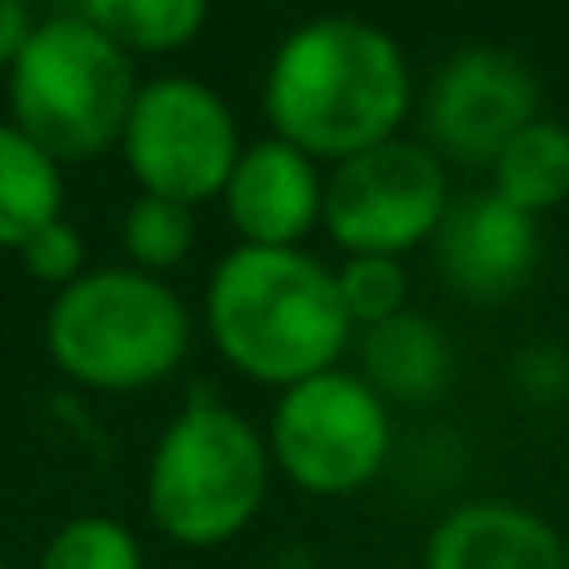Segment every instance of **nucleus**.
<instances>
[{
	"instance_id": "nucleus-1",
	"label": "nucleus",
	"mask_w": 569,
	"mask_h": 569,
	"mask_svg": "<svg viewBox=\"0 0 569 569\" xmlns=\"http://www.w3.org/2000/svg\"><path fill=\"white\" fill-rule=\"evenodd\" d=\"M410 96L400 40L360 16H315L295 26L266 70L270 130L330 166L400 136Z\"/></svg>"
},
{
	"instance_id": "nucleus-2",
	"label": "nucleus",
	"mask_w": 569,
	"mask_h": 569,
	"mask_svg": "<svg viewBox=\"0 0 569 569\" xmlns=\"http://www.w3.org/2000/svg\"><path fill=\"white\" fill-rule=\"evenodd\" d=\"M206 330L226 365L290 390L340 365L355 320L340 300L335 270L300 246H236L210 270Z\"/></svg>"
},
{
	"instance_id": "nucleus-3",
	"label": "nucleus",
	"mask_w": 569,
	"mask_h": 569,
	"mask_svg": "<svg viewBox=\"0 0 569 569\" xmlns=\"http://www.w3.org/2000/svg\"><path fill=\"white\" fill-rule=\"evenodd\" d=\"M270 490V445L240 410L190 400L146 465V510L180 550H216L250 530Z\"/></svg>"
},
{
	"instance_id": "nucleus-4",
	"label": "nucleus",
	"mask_w": 569,
	"mask_h": 569,
	"mask_svg": "<svg viewBox=\"0 0 569 569\" xmlns=\"http://www.w3.org/2000/svg\"><path fill=\"white\" fill-rule=\"evenodd\" d=\"M46 350L86 390H150L186 360L190 310L166 280L146 270H86L50 305Z\"/></svg>"
},
{
	"instance_id": "nucleus-5",
	"label": "nucleus",
	"mask_w": 569,
	"mask_h": 569,
	"mask_svg": "<svg viewBox=\"0 0 569 569\" xmlns=\"http://www.w3.org/2000/svg\"><path fill=\"white\" fill-rule=\"evenodd\" d=\"M6 80L10 126L26 130L56 166L116 150L140 90L130 56L86 16L36 20Z\"/></svg>"
},
{
	"instance_id": "nucleus-6",
	"label": "nucleus",
	"mask_w": 569,
	"mask_h": 569,
	"mask_svg": "<svg viewBox=\"0 0 569 569\" xmlns=\"http://www.w3.org/2000/svg\"><path fill=\"white\" fill-rule=\"evenodd\" d=\"M270 465L305 495L345 500L390 460V405L355 370H325L280 390L270 410Z\"/></svg>"
},
{
	"instance_id": "nucleus-7",
	"label": "nucleus",
	"mask_w": 569,
	"mask_h": 569,
	"mask_svg": "<svg viewBox=\"0 0 569 569\" xmlns=\"http://www.w3.org/2000/svg\"><path fill=\"white\" fill-rule=\"evenodd\" d=\"M236 110L190 76H160L136 90V106L120 130V156L140 196H166L200 206L226 190L240 160Z\"/></svg>"
},
{
	"instance_id": "nucleus-8",
	"label": "nucleus",
	"mask_w": 569,
	"mask_h": 569,
	"mask_svg": "<svg viewBox=\"0 0 569 569\" xmlns=\"http://www.w3.org/2000/svg\"><path fill=\"white\" fill-rule=\"evenodd\" d=\"M450 210L445 160L420 140H385L325 176V220L345 256H390L430 246Z\"/></svg>"
},
{
	"instance_id": "nucleus-9",
	"label": "nucleus",
	"mask_w": 569,
	"mask_h": 569,
	"mask_svg": "<svg viewBox=\"0 0 569 569\" xmlns=\"http://www.w3.org/2000/svg\"><path fill=\"white\" fill-rule=\"evenodd\" d=\"M540 110L535 70L500 46H470L435 70L425 90V146L440 160L490 166L505 140Z\"/></svg>"
},
{
	"instance_id": "nucleus-10",
	"label": "nucleus",
	"mask_w": 569,
	"mask_h": 569,
	"mask_svg": "<svg viewBox=\"0 0 569 569\" xmlns=\"http://www.w3.org/2000/svg\"><path fill=\"white\" fill-rule=\"evenodd\" d=\"M435 266L440 276L480 305H500L530 284L540 266V230L535 216L515 210L495 190L450 200L440 230H435Z\"/></svg>"
},
{
	"instance_id": "nucleus-11",
	"label": "nucleus",
	"mask_w": 569,
	"mask_h": 569,
	"mask_svg": "<svg viewBox=\"0 0 569 569\" xmlns=\"http://www.w3.org/2000/svg\"><path fill=\"white\" fill-rule=\"evenodd\" d=\"M220 200H226V220L240 236V246H300L325 220L320 160H310L280 136L250 140Z\"/></svg>"
},
{
	"instance_id": "nucleus-12",
	"label": "nucleus",
	"mask_w": 569,
	"mask_h": 569,
	"mask_svg": "<svg viewBox=\"0 0 569 569\" xmlns=\"http://www.w3.org/2000/svg\"><path fill=\"white\" fill-rule=\"evenodd\" d=\"M425 569H569V550L545 515L510 500H470L430 530Z\"/></svg>"
},
{
	"instance_id": "nucleus-13",
	"label": "nucleus",
	"mask_w": 569,
	"mask_h": 569,
	"mask_svg": "<svg viewBox=\"0 0 569 569\" xmlns=\"http://www.w3.org/2000/svg\"><path fill=\"white\" fill-rule=\"evenodd\" d=\"M365 385L380 395L385 405L390 400H435L450 380V340L445 330L420 310H400L390 315L385 325H370L365 330Z\"/></svg>"
},
{
	"instance_id": "nucleus-14",
	"label": "nucleus",
	"mask_w": 569,
	"mask_h": 569,
	"mask_svg": "<svg viewBox=\"0 0 569 569\" xmlns=\"http://www.w3.org/2000/svg\"><path fill=\"white\" fill-rule=\"evenodd\" d=\"M60 166L10 120H0V250H20L36 230L60 220Z\"/></svg>"
},
{
	"instance_id": "nucleus-15",
	"label": "nucleus",
	"mask_w": 569,
	"mask_h": 569,
	"mask_svg": "<svg viewBox=\"0 0 569 569\" xmlns=\"http://www.w3.org/2000/svg\"><path fill=\"white\" fill-rule=\"evenodd\" d=\"M490 180H495L490 186L495 196L510 200L525 216H545V210L565 206L569 200V126L535 116L490 160Z\"/></svg>"
},
{
	"instance_id": "nucleus-16",
	"label": "nucleus",
	"mask_w": 569,
	"mask_h": 569,
	"mask_svg": "<svg viewBox=\"0 0 569 569\" xmlns=\"http://www.w3.org/2000/svg\"><path fill=\"white\" fill-rule=\"evenodd\" d=\"M76 16H86L126 56H170L206 30L210 0H80Z\"/></svg>"
},
{
	"instance_id": "nucleus-17",
	"label": "nucleus",
	"mask_w": 569,
	"mask_h": 569,
	"mask_svg": "<svg viewBox=\"0 0 569 569\" xmlns=\"http://www.w3.org/2000/svg\"><path fill=\"white\" fill-rule=\"evenodd\" d=\"M120 246L130 256V270L166 280V270H176L196 246V206H180L166 196H136L120 216Z\"/></svg>"
},
{
	"instance_id": "nucleus-18",
	"label": "nucleus",
	"mask_w": 569,
	"mask_h": 569,
	"mask_svg": "<svg viewBox=\"0 0 569 569\" xmlns=\"http://www.w3.org/2000/svg\"><path fill=\"white\" fill-rule=\"evenodd\" d=\"M36 569H146V550L130 525L110 515H80L50 535Z\"/></svg>"
},
{
	"instance_id": "nucleus-19",
	"label": "nucleus",
	"mask_w": 569,
	"mask_h": 569,
	"mask_svg": "<svg viewBox=\"0 0 569 569\" xmlns=\"http://www.w3.org/2000/svg\"><path fill=\"white\" fill-rule=\"evenodd\" d=\"M335 284H340V300L350 310L355 325H385L390 315L410 310V276H405L400 260L390 256H350L340 270H335Z\"/></svg>"
},
{
	"instance_id": "nucleus-20",
	"label": "nucleus",
	"mask_w": 569,
	"mask_h": 569,
	"mask_svg": "<svg viewBox=\"0 0 569 569\" xmlns=\"http://www.w3.org/2000/svg\"><path fill=\"white\" fill-rule=\"evenodd\" d=\"M16 256H20V266H26L30 280L56 284V290H66V284H76L86 276V236H80L66 216L50 220L46 230H36Z\"/></svg>"
},
{
	"instance_id": "nucleus-21",
	"label": "nucleus",
	"mask_w": 569,
	"mask_h": 569,
	"mask_svg": "<svg viewBox=\"0 0 569 569\" xmlns=\"http://www.w3.org/2000/svg\"><path fill=\"white\" fill-rule=\"evenodd\" d=\"M36 16H30V0H0V70L16 66V56L26 50Z\"/></svg>"
},
{
	"instance_id": "nucleus-22",
	"label": "nucleus",
	"mask_w": 569,
	"mask_h": 569,
	"mask_svg": "<svg viewBox=\"0 0 569 569\" xmlns=\"http://www.w3.org/2000/svg\"><path fill=\"white\" fill-rule=\"evenodd\" d=\"M0 569H10V565H6V560H0Z\"/></svg>"
}]
</instances>
